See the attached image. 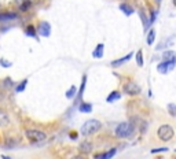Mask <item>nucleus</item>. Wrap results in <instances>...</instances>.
I'll return each instance as SVG.
<instances>
[{"label":"nucleus","instance_id":"9b49d317","mask_svg":"<svg viewBox=\"0 0 176 159\" xmlns=\"http://www.w3.org/2000/svg\"><path fill=\"white\" fill-rule=\"evenodd\" d=\"M79 111L81 114H89V113H92V104L87 103V102H83V103L79 104Z\"/></svg>","mask_w":176,"mask_h":159},{"label":"nucleus","instance_id":"a878e982","mask_svg":"<svg viewBox=\"0 0 176 159\" xmlns=\"http://www.w3.org/2000/svg\"><path fill=\"white\" fill-rule=\"evenodd\" d=\"M0 65H1V66H3V67H11V66H13V63H11V62H7L6 59H4V58H0Z\"/></svg>","mask_w":176,"mask_h":159},{"label":"nucleus","instance_id":"393cba45","mask_svg":"<svg viewBox=\"0 0 176 159\" xmlns=\"http://www.w3.org/2000/svg\"><path fill=\"white\" fill-rule=\"evenodd\" d=\"M30 7H32V1L26 0V1H24V4H21V10H22V11H28Z\"/></svg>","mask_w":176,"mask_h":159},{"label":"nucleus","instance_id":"f257e3e1","mask_svg":"<svg viewBox=\"0 0 176 159\" xmlns=\"http://www.w3.org/2000/svg\"><path fill=\"white\" fill-rule=\"evenodd\" d=\"M135 132V128L131 122H121L114 129V135L118 139H129Z\"/></svg>","mask_w":176,"mask_h":159},{"label":"nucleus","instance_id":"9d476101","mask_svg":"<svg viewBox=\"0 0 176 159\" xmlns=\"http://www.w3.org/2000/svg\"><path fill=\"white\" fill-rule=\"evenodd\" d=\"M133 55H135L133 52H129V54H128V55H127V56H124V58H120V59H117V61H113V62H112V66H113V67H117V66H121V65H124L125 62H128V61H129L131 58H133Z\"/></svg>","mask_w":176,"mask_h":159},{"label":"nucleus","instance_id":"1a4fd4ad","mask_svg":"<svg viewBox=\"0 0 176 159\" xmlns=\"http://www.w3.org/2000/svg\"><path fill=\"white\" fill-rule=\"evenodd\" d=\"M117 154V148H112V150H109L106 152H102V154H98L95 159H112Z\"/></svg>","mask_w":176,"mask_h":159},{"label":"nucleus","instance_id":"f3484780","mask_svg":"<svg viewBox=\"0 0 176 159\" xmlns=\"http://www.w3.org/2000/svg\"><path fill=\"white\" fill-rule=\"evenodd\" d=\"M154 40H156V30L154 29H150V30L147 32V38H146V41L149 45H153L154 44Z\"/></svg>","mask_w":176,"mask_h":159},{"label":"nucleus","instance_id":"f03ea898","mask_svg":"<svg viewBox=\"0 0 176 159\" xmlns=\"http://www.w3.org/2000/svg\"><path fill=\"white\" fill-rule=\"evenodd\" d=\"M101 122L98 121V119H88L85 122L83 123L81 129H80V132H81L83 136H91L96 133L99 129H101Z\"/></svg>","mask_w":176,"mask_h":159},{"label":"nucleus","instance_id":"2eb2a0df","mask_svg":"<svg viewBox=\"0 0 176 159\" xmlns=\"http://www.w3.org/2000/svg\"><path fill=\"white\" fill-rule=\"evenodd\" d=\"M157 70L158 73L161 74H167L168 71H169V65H168V61H162L160 65L157 66Z\"/></svg>","mask_w":176,"mask_h":159},{"label":"nucleus","instance_id":"7c9ffc66","mask_svg":"<svg viewBox=\"0 0 176 159\" xmlns=\"http://www.w3.org/2000/svg\"><path fill=\"white\" fill-rule=\"evenodd\" d=\"M0 158H1V159H11V158H8V156H7V155H1V156H0Z\"/></svg>","mask_w":176,"mask_h":159},{"label":"nucleus","instance_id":"4be33fe9","mask_svg":"<svg viewBox=\"0 0 176 159\" xmlns=\"http://www.w3.org/2000/svg\"><path fill=\"white\" fill-rule=\"evenodd\" d=\"M26 85H28V80H24L22 82H19L18 85L15 86V92H17V93L24 92V91H25V88H26Z\"/></svg>","mask_w":176,"mask_h":159},{"label":"nucleus","instance_id":"2f4dec72","mask_svg":"<svg viewBox=\"0 0 176 159\" xmlns=\"http://www.w3.org/2000/svg\"><path fill=\"white\" fill-rule=\"evenodd\" d=\"M72 159H84V158H81V156H72Z\"/></svg>","mask_w":176,"mask_h":159},{"label":"nucleus","instance_id":"5701e85b","mask_svg":"<svg viewBox=\"0 0 176 159\" xmlns=\"http://www.w3.org/2000/svg\"><path fill=\"white\" fill-rule=\"evenodd\" d=\"M175 55V51H165L162 54V61H169V59H172Z\"/></svg>","mask_w":176,"mask_h":159},{"label":"nucleus","instance_id":"bb28decb","mask_svg":"<svg viewBox=\"0 0 176 159\" xmlns=\"http://www.w3.org/2000/svg\"><path fill=\"white\" fill-rule=\"evenodd\" d=\"M168 150H169V148H168V147H162V148H153V150H151L150 152H151V154H158V152H167V151H168Z\"/></svg>","mask_w":176,"mask_h":159},{"label":"nucleus","instance_id":"6ab92c4d","mask_svg":"<svg viewBox=\"0 0 176 159\" xmlns=\"http://www.w3.org/2000/svg\"><path fill=\"white\" fill-rule=\"evenodd\" d=\"M85 82H87V75H83V81H81V85H80V89H79V95H77V99L80 100L84 95V89H85Z\"/></svg>","mask_w":176,"mask_h":159},{"label":"nucleus","instance_id":"6e6552de","mask_svg":"<svg viewBox=\"0 0 176 159\" xmlns=\"http://www.w3.org/2000/svg\"><path fill=\"white\" fill-rule=\"evenodd\" d=\"M10 123V115L6 110L0 108V128H4Z\"/></svg>","mask_w":176,"mask_h":159},{"label":"nucleus","instance_id":"ddd939ff","mask_svg":"<svg viewBox=\"0 0 176 159\" xmlns=\"http://www.w3.org/2000/svg\"><path fill=\"white\" fill-rule=\"evenodd\" d=\"M120 99H121V92L113 91V92H110V95L106 98V102L107 103H113V102H117Z\"/></svg>","mask_w":176,"mask_h":159},{"label":"nucleus","instance_id":"4468645a","mask_svg":"<svg viewBox=\"0 0 176 159\" xmlns=\"http://www.w3.org/2000/svg\"><path fill=\"white\" fill-rule=\"evenodd\" d=\"M18 15L15 12H0V21H11V19H17Z\"/></svg>","mask_w":176,"mask_h":159},{"label":"nucleus","instance_id":"423d86ee","mask_svg":"<svg viewBox=\"0 0 176 159\" xmlns=\"http://www.w3.org/2000/svg\"><path fill=\"white\" fill-rule=\"evenodd\" d=\"M39 33V36L41 37H50L51 34V25L48 24V22H41V24L39 25L37 30H36Z\"/></svg>","mask_w":176,"mask_h":159},{"label":"nucleus","instance_id":"39448f33","mask_svg":"<svg viewBox=\"0 0 176 159\" xmlns=\"http://www.w3.org/2000/svg\"><path fill=\"white\" fill-rule=\"evenodd\" d=\"M124 92L125 93H128V95H138V93H140V86L138 85V84H135V82H132V81H129V82H127V84H124Z\"/></svg>","mask_w":176,"mask_h":159},{"label":"nucleus","instance_id":"412c9836","mask_svg":"<svg viewBox=\"0 0 176 159\" xmlns=\"http://www.w3.org/2000/svg\"><path fill=\"white\" fill-rule=\"evenodd\" d=\"M25 34L28 37H36V29L33 28V25H29L25 28Z\"/></svg>","mask_w":176,"mask_h":159},{"label":"nucleus","instance_id":"c85d7f7f","mask_svg":"<svg viewBox=\"0 0 176 159\" xmlns=\"http://www.w3.org/2000/svg\"><path fill=\"white\" fill-rule=\"evenodd\" d=\"M175 107H176L175 103H169V104H168V110H169V114H171L172 117H175V115H176V113H175Z\"/></svg>","mask_w":176,"mask_h":159},{"label":"nucleus","instance_id":"c756f323","mask_svg":"<svg viewBox=\"0 0 176 159\" xmlns=\"http://www.w3.org/2000/svg\"><path fill=\"white\" fill-rule=\"evenodd\" d=\"M168 44H169V41H167V43H165V45H168ZM162 47H164V45H160V47H157V49H162Z\"/></svg>","mask_w":176,"mask_h":159},{"label":"nucleus","instance_id":"f8f14e48","mask_svg":"<svg viewBox=\"0 0 176 159\" xmlns=\"http://www.w3.org/2000/svg\"><path fill=\"white\" fill-rule=\"evenodd\" d=\"M118 8L120 10H121V11L124 12V14H125L127 17H131L132 14H133V8H132L131 6H129V4H127V3H121V4H120L118 6Z\"/></svg>","mask_w":176,"mask_h":159},{"label":"nucleus","instance_id":"a211bd4d","mask_svg":"<svg viewBox=\"0 0 176 159\" xmlns=\"http://www.w3.org/2000/svg\"><path fill=\"white\" fill-rule=\"evenodd\" d=\"M79 148H80V151H81V152L88 154V152H91V151H92V144L85 141V143H81V146H80Z\"/></svg>","mask_w":176,"mask_h":159},{"label":"nucleus","instance_id":"473e14b6","mask_svg":"<svg viewBox=\"0 0 176 159\" xmlns=\"http://www.w3.org/2000/svg\"><path fill=\"white\" fill-rule=\"evenodd\" d=\"M157 1H158V3H160V1H161V0H157Z\"/></svg>","mask_w":176,"mask_h":159},{"label":"nucleus","instance_id":"b1692460","mask_svg":"<svg viewBox=\"0 0 176 159\" xmlns=\"http://www.w3.org/2000/svg\"><path fill=\"white\" fill-rule=\"evenodd\" d=\"M140 17H142V21L145 22V24H143V26H145V32H147V30H149V28H150V26H151V25H150V22H149V19L146 18V15H145V14H143V12L140 14Z\"/></svg>","mask_w":176,"mask_h":159},{"label":"nucleus","instance_id":"cd10ccee","mask_svg":"<svg viewBox=\"0 0 176 159\" xmlns=\"http://www.w3.org/2000/svg\"><path fill=\"white\" fill-rule=\"evenodd\" d=\"M3 85L6 86V88H11V86L14 85V81L11 78H4V81H3Z\"/></svg>","mask_w":176,"mask_h":159},{"label":"nucleus","instance_id":"0eeeda50","mask_svg":"<svg viewBox=\"0 0 176 159\" xmlns=\"http://www.w3.org/2000/svg\"><path fill=\"white\" fill-rule=\"evenodd\" d=\"M103 54H105V45L103 44H98L95 49L92 51V58L94 59H102L103 58Z\"/></svg>","mask_w":176,"mask_h":159},{"label":"nucleus","instance_id":"7ed1b4c3","mask_svg":"<svg viewBox=\"0 0 176 159\" xmlns=\"http://www.w3.org/2000/svg\"><path fill=\"white\" fill-rule=\"evenodd\" d=\"M25 136L30 143H41L47 139V135L43 130H39V129H26Z\"/></svg>","mask_w":176,"mask_h":159},{"label":"nucleus","instance_id":"dca6fc26","mask_svg":"<svg viewBox=\"0 0 176 159\" xmlns=\"http://www.w3.org/2000/svg\"><path fill=\"white\" fill-rule=\"evenodd\" d=\"M133 56H135V59H136V65H138L139 67H142V66L145 65V61H143V52H142V49H139V51Z\"/></svg>","mask_w":176,"mask_h":159},{"label":"nucleus","instance_id":"20e7f679","mask_svg":"<svg viewBox=\"0 0 176 159\" xmlns=\"http://www.w3.org/2000/svg\"><path fill=\"white\" fill-rule=\"evenodd\" d=\"M173 135H175V130H173V128H172L171 125H168V123L161 125L157 130L158 139L162 141H169L171 139H173Z\"/></svg>","mask_w":176,"mask_h":159},{"label":"nucleus","instance_id":"aec40b11","mask_svg":"<svg viewBox=\"0 0 176 159\" xmlns=\"http://www.w3.org/2000/svg\"><path fill=\"white\" fill-rule=\"evenodd\" d=\"M76 95H77V88H76V85H72L69 88V91H66V93H65L66 99H73Z\"/></svg>","mask_w":176,"mask_h":159}]
</instances>
